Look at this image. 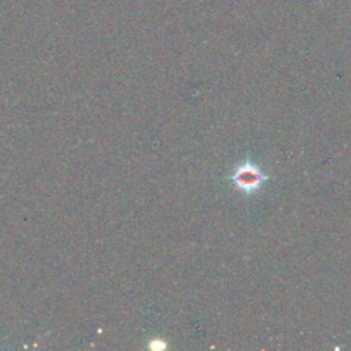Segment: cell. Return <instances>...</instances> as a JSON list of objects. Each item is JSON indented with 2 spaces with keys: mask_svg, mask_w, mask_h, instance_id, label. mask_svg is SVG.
I'll list each match as a JSON object with an SVG mask.
<instances>
[{
  "mask_svg": "<svg viewBox=\"0 0 351 351\" xmlns=\"http://www.w3.org/2000/svg\"><path fill=\"white\" fill-rule=\"evenodd\" d=\"M269 176L252 159H241L232 170L229 180L232 185L243 195L252 196L258 193L269 181Z\"/></svg>",
  "mask_w": 351,
  "mask_h": 351,
  "instance_id": "obj_1",
  "label": "cell"
}]
</instances>
